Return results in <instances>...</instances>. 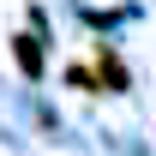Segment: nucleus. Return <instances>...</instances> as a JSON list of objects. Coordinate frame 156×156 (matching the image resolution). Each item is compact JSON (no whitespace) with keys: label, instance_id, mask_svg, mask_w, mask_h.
Instances as JSON below:
<instances>
[{"label":"nucleus","instance_id":"1","mask_svg":"<svg viewBox=\"0 0 156 156\" xmlns=\"http://www.w3.org/2000/svg\"><path fill=\"white\" fill-rule=\"evenodd\" d=\"M96 72H102V90H126V66L108 42H96Z\"/></svg>","mask_w":156,"mask_h":156},{"label":"nucleus","instance_id":"2","mask_svg":"<svg viewBox=\"0 0 156 156\" xmlns=\"http://www.w3.org/2000/svg\"><path fill=\"white\" fill-rule=\"evenodd\" d=\"M12 54H18V66H24V72H30V78L42 72V48H36V42H30V36H12Z\"/></svg>","mask_w":156,"mask_h":156},{"label":"nucleus","instance_id":"3","mask_svg":"<svg viewBox=\"0 0 156 156\" xmlns=\"http://www.w3.org/2000/svg\"><path fill=\"white\" fill-rule=\"evenodd\" d=\"M66 84H72V90H90V96L102 90V78L90 72V66H78V60H72V72H66Z\"/></svg>","mask_w":156,"mask_h":156}]
</instances>
